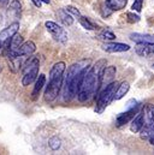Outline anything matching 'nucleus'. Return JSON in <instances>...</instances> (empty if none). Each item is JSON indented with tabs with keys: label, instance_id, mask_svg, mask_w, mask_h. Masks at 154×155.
Masks as SVG:
<instances>
[{
	"label": "nucleus",
	"instance_id": "2eb2a0df",
	"mask_svg": "<svg viewBox=\"0 0 154 155\" xmlns=\"http://www.w3.org/2000/svg\"><path fill=\"white\" fill-rule=\"evenodd\" d=\"M143 126H145V117H143L142 112H140V113H137V116L132 119L131 125H130V130H131V132L137 134V132H140L142 130Z\"/></svg>",
	"mask_w": 154,
	"mask_h": 155
},
{
	"label": "nucleus",
	"instance_id": "9d476101",
	"mask_svg": "<svg viewBox=\"0 0 154 155\" xmlns=\"http://www.w3.org/2000/svg\"><path fill=\"white\" fill-rule=\"evenodd\" d=\"M102 49L107 53H122V52L129 51L130 46L126 43H120V42H106L102 46Z\"/></svg>",
	"mask_w": 154,
	"mask_h": 155
},
{
	"label": "nucleus",
	"instance_id": "39448f33",
	"mask_svg": "<svg viewBox=\"0 0 154 155\" xmlns=\"http://www.w3.org/2000/svg\"><path fill=\"white\" fill-rule=\"evenodd\" d=\"M117 87H118V84L116 82H111L109 85H106L102 89V91L100 93V95L98 97V104H96V108H95L96 113H102L106 110V107L111 104V101L115 99Z\"/></svg>",
	"mask_w": 154,
	"mask_h": 155
},
{
	"label": "nucleus",
	"instance_id": "6e6552de",
	"mask_svg": "<svg viewBox=\"0 0 154 155\" xmlns=\"http://www.w3.org/2000/svg\"><path fill=\"white\" fill-rule=\"evenodd\" d=\"M140 108H141V105L139 104V105H136L135 107L129 108V110H126L124 113L119 114V116L117 117V119H116V125H117L118 127H120V126L128 124L129 121H131L135 117L137 116V113H140Z\"/></svg>",
	"mask_w": 154,
	"mask_h": 155
},
{
	"label": "nucleus",
	"instance_id": "9b49d317",
	"mask_svg": "<svg viewBox=\"0 0 154 155\" xmlns=\"http://www.w3.org/2000/svg\"><path fill=\"white\" fill-rule=\"evenodd\" d=\"M36 51V45L33 42V41H25V42H23L19 47H18V49L17 51H15L18 55H21V57H23V58H27V57H29V55H32L34 52ZM7 53V52H6Z\"/></svg>",
	"mask_w": 154,
	"mask_h": 155
},
{
	"label": "nucleus",
	"instance_id": "473e14b6",
	"mask_svg": "<svg viewBox=\"0 0 154 155\" xmlns=\"http://www.w3.org/2000/svg\"><path fill=\"white\" fill-rule=\"evenodd\" d=\"M0 23H1V15H0Z\"/></svg>",
	"mask_w": 154,
	"mask_h": 155
},
{
	"label": "nucleus",
	"instance_id": "f257e3e1",
	"mask_svg": "<svg viewBox=\"0 0 154 155\" xmlns=\"http://www.w3.org/2000/svg\"><path fill=\"white\" fill-rule=\"evenodd\" d=\"M104 65H106V60H99L94 66H89V69L85 70L77 90V97L81 102L88 101L98 90L99 76L104 69Z\"/></svg>",
	"mask_w": 154,
	"mask_h": 155
},
{
	"label": "nucleus",
	"instance_id": "dca6fc26",
	"mask_svg": "<svg viewBox=\"0 0 154 155\" xmlns=\"http://www.w3.org/2000/svg\"><path fill=\"white\" fill-rule=\"evenodd\" d=\"M45 83H46V76H45L43 74L38 75V78L35 79V85H34V89H33V93H32V99H33V100H36L38 97L40 91H41V89L43 88Z\"/></svg>",
	"mask_w": 154,
	"mask_h": 155
},
{
	"label": "nucleus",
	"instance_id": "7c9ffc66",
	"mask_svg": "<svg viewBox=\"0 0 154 155\" xmlns=\"http://www.w3.org/2000/svg\"><path fill=\"white\" fill-rule=\"evenodd\" d=\"M1 47H2V42L0 41V48H1Z\"/></svg>",
	"mask_w": 154,
	"mask_h": 155
},
{
	"label": "nucleus",
	"instance_id": "72a5a7b5",
	"mask_svg": "<svg viewBox=\"0 0 154 155\" xmlns=\"http://www.w3.org/2000/svg\"><path fill=\"white\" fill-rule=\"evenodd\" d=\"M153 68H154V65H153Z\"/></svg>",
	"mask_w": 154,
	"mask_h": 155
},
{
	"label": "nucleus",
	"instance_id": "412c9836",
	"mask_svg": "<svg viewBox=\"0 0 154 155\" xmlns=\"http://www.w3.org/2000/svg\"><path fill=\"white\" fill-rule=\"evenodd\" d=\"M78 21H79L81 25H82L84 29H87V30H94V29H95V25L90 22V19H89L88 17H85V16H81V17L78 18Z\"/></svg>",
	"mask_w": 154,
	"mask_h": 155
},
{
	"label": "nucleus",
	"instance_id": "aec40b11",
	"mask_svg": "<svg viewBox=\"0 0 154 155\" xmlns=\"http://www.w3.org/2000/svg\"><path fill=\"white\" fill-rule=\"evenodd\" d=\"M129 89H130V84L128 83V82H122L118 87H117V89H116V94H115V100H120V99H123L124 96H125V94L129 91Z\"/></svg>",
	"mask_w": 154,
	"mask_h": 155
},
{
	"label": "nucleus",
	"instance_id": "f03ea898",
	"mask_svg": "<svg viewBox=\"0 0 154 155\" xmlns=\"http://www.w3.org/2000/svg\"><path fill=\"white\" fill-rule=\"evenodd\" d=\"M90 60H81L69 66L66 76H65V95L66 100H71L77 95L78 85L83 77L85 70L89 68Z\"/></svg>",
	"mask_w": 154,
	"mask_h": 155
},
{
	"label": "nucleus",
	"instance_id": "4be33fe9",
	"mask_svg": "<svg viewBox=\"0 0 154 155\" xmlns=\"http://www.w3.org/2000/svg\"><path fill=\"white\" fill-rule=\"evenodd\" d=\"M99 39L105 40V41H113L116 40V35L113 31L109 30V29H104L100 34H99Z\"/></svg>",
	"mask_w": 154,
	"mask_h": 155
},
{
	"label": "nucleus",
	"instance_id": "ddd939ff",
	"mask_svg": "<svg viewBox=\"0 0 154 155\" xmlns=\"http://www.w3.org/2000/svg\"><path fill=\"white\" fill-rule=\"evenodd\" d=\"M136 53L141 57H148L149 54H154V42H142L137 43L135 47Z\"/></svg>",
	"mask_w": 154,
	"mask_h": 155
},
{
	"label": "nucleus",
	"instance_id": "a878e982",
	"mask_svg": "<svg viewBox=\"0 0 154 155\" xmlns=\"http://www.w3.org/2000/svg\"><path fill=\"white\" fill-rule=\"evenodd\" d=\"M142 6H143V0H135L131 8L136 12H141L142 11Z\"/></svg>",
	"mask_w": 154,
	"mask_h": 155
},
{
	"label": "nucleus",
	"instance_id": "bb28decb",
	"mask_svg": "<svg viewBox=\"0 0 154 155\" xmlns=\"http://www.w3.org/2000/svg\"><path fill=\"white\" fill-rule=\"evenodd\" d=\"M112 12H113V11H112L111 8H109V7H107V6L105 5V6L102 7V11H101V15H102V17H109V16H110V15H111Z\"/></svg>",
	"mask_w": 154,
	"mask_h": 155
},
{
	"label": "nucleus",
	"instance_id": "4468645a",
	"mask_svg": "<svg viewBox=\"0 0 154 155\" xmlns=\"http://www.w3.org/2000/svg\"><path fill=\"white\" fill-rule=\"evenodd\" d=\"M142 113L145 117V125L146 126H154V106L148 104L143 107Z\"/></svg>",
	"mask_w": 154,
	"mask_h": 155
},
{
	"label": "nucleus",
	"instance_id": "2f4dec72",
	"mask_svg": "<svg viewBox=\"0 0 154 155\" xmlns=\"http://www.w3.org/2000/svg\"><path fill=\"white\" fill-rule=\"evenodd\" d=\"M1 71H2V68H1V65H0V72H1Z\"/></svg>",
	"mask_w": 154,
	"mask_h": 155
},
{
	"label": "nucleus",
	"instance_id": "5701e85b",
	"mask_svg": "<svg viewBox=\"0 0 154 155\" xmlns=\"http://www.w3.org/2000/svg\"><path fill=\"white\" fill-rule=\"evenodd\" d=\"M48 146L51 147V149L57 150L58 148H60V146H62V141H60V138H59V137L54 136V137L49 138V141H48Z\"/></svg>",
	"mask_w": 154,
	"mask_h": 155
},
{
	"label": "nucleus",
	"instance_id": "7ed1b4c3",
	"mask_svg": "<svg viewBox=\"0 0 154 155\" xmlns=\"http://www.w3.org/2000/svg\"><path fill=\"white\" fill-rule=\"evenodd\" d=\"M65 69H66V64L64 61H58L52 66V69L49 71V82L45 90V100L46 101L52 102L58 97L59 91L63 85Z\"/></svg>",
	"mask_w": 154,
	"mask_h": 155
},
{
	"label": "nucleus",
	"instance_id": "1a4fd4ad",
	"mask_svg": "<svg viewBox=\"0 0 154 155\" xmlns=\"http://www.w3.org/2000/svg\"><path fill=\"white\" fill-rule=\"evenodd\" d=\"M7 17L17 22V19L21 18L22 16V4L19 0H12L7 7Z\"/></svg>",
	"mask_w": 154,
	"mask_h": 155
},
{
	"label": "nucleus",
	"instance_id": "a211bd4d",
	"mask_svg": "<svg viewBox=\"0 0 154 155\" xmlns=\"http://www.w3.org/2000/svg\"><path fill=\"white\" fill-rule=\"evenodd\" d=\"M130 40L136 42V43H142V42H154L153 35L148 34H139V33H132L130 34Z\"/></svg>",
	"mask_w": 154,
	"mask_h": 155
},
{
	"label": "nucleus",
	"instance_id": "6ab92c4d",
	"mask_svg": "<svg viewBox=\"0 0 154 155\" xmlns=\"http://www.w3.org/2000/svg\"><path fill=\"white\" fill-rule=\"evenodd\" d=\"M58 17H59V19L62 21V23L64 24V25H68V27H70V25H72L74 24V18H72V15H70L65 8H63V10H59L58 11Z\"/></svg>",
	"mask_w": 154,
	"mask_h": 155
},
{
	"label": "nucleus",
	"instance_id": "393cba45",
	"mask_svg": "<svg viewBox=\"0 0 154 155\" xmlns=\"http://www.w3.org/2000/svg\"><path fill=\"white\" fill-rule=\"evenodd\" d=\"M65 10H66L70 15H72V17L75 16V17H78V18H79V17L82 16V15H81V12H79V10L76 8L75 6H66V7H65Z\"/></svg>",
	"mask_w": 154,
	"mask_h": 155
},
{
	"label": "nucleus",
	"instance_id": "423d86ee",
	"mask_svg": "<svg viewBox=\"0 0 154 155\" xmlns=\"http://www.w3.org/2000/svg\"><path fill=\"white\" fill-rule=\"evenodd\" d=\"M45 25H46L47 31L54 38V40H57V41L60 42V43H65V42L68 41L69 35H68L66 30H65L62 25H59V24H57V23H54V22H51V21L46 22Z\"/></svg>",
	"mask_w": 154,
	"mask_h": 155
},
{
	"label": "nucleus",
	"instance_id": "f3484780",
	"mask_svg": "<svg viewBox=\"0 0 154 155\" xmlns=\"http://www.w3.org/2000/svg\"><path fill=\"white\" fill-rule=\"evenodd\" d=\"M128 0H105V5L112 11H120L125 8Z\"/></svg>",
	"mask_w": 154,
	"mask_h": 155
},
{
	"label": "nucleus",
	"instance_id": "f8f14e48",
	"mask_svg": "<svg viewBox=\"0 0 154 155\" xmlns=\"http://www.w3.org/2000/svg\"><path fill=\"white\" fill-rule=\"evenodd\" d=\"M18 29H19V23H18V22L11 23L8 27H6L5 29H2V30L0 31V41H1L2 43L6 42L7 40L11 39L13 35L17 34Z\"/></svg>",
	"mask_w": 154,
	"mask_h": 155
},
{
	"label": "nucleus",
	"instance_id": "0eeeda50",
	"mask_svg": "<svg viewBox=\"0 0 154 155\" xmlns=\"http://www.w3.org/2000/svg\"><path fill=\"white\" fill-rule=\"evenodd\" d=\"M116 72H117V69L113 65H110V66H106L102 69V71L100 72V76H99V88H105L106 85H109L111 82L115 81Z\"/></svg>",
	"mask_w": 154,
	"mask_h": 155
},
{
	"label": "nucleus",
	"instance_id": "b1692460",
	"mask_svg": "<svg viewBox=\"0 0 154 155\" xmlns=\"http://www.w3.org/2000/svg\"><path fill=\"white\" fill-rule=\"evenodd\" d=\"M126 21H128L129 23H131V24L137 23V22L140 21V16H137V15H135V13H132V12H128V13H126Z\"/></svg>",
	"mask_w": 154,
	"mask_h": 155
},
{
	"label": "nucleus",
	"instance_id": "20e7f679",
	"mask_svg": "<svg viewBox=\"0 0 154 155\" xmlns=\"http://www.w3.org/2000/svg\"><path fill=\"white\" fill-rule=\"evenodd\" d=\"M40 70V61L36 57H32L30 59L23 63V77H22V85L28 87L30 85L38 76Z\"/></svg>",
	"mask_w": 154,
	"mask_h": 155
},
{
	"label": "nucleus",
	"instance_id": "c756f323",
	"mask_svg": "<svg viewBox=\"0 0 154 155\" xmlns=\"http://www.w3.org/2000/svg\"><path fill=\"white\" fill-rule=\"evenodd\" d=\"M41 1H42V2H43V4H49V2H51V1H49V0H41Z\"/></svg>",
	"mask_w": 154,
	"mask_h": 155
},
{
	"label": "nucleus",
	"instance_id": "c85d7f7f",
	"mask_svg": "<svg viewBox=\"0 0 154 155\" xmlns=\"http://www.w3.org/2000/svg\"><path fill=\"white\" fill-rule=\"evenodd\" d=\"M7 4H8V0H0V6L4 7V6H6Z\"/></svg>",
	"mask_w": 154,
	"mask_h": 155
},
{
	"label": "nucleus",
	"instance_id": "cd10ccee",
	"mask_svg": "<svg viewBox=\"0 0 154 155\" xmlns=\"http://www.w3.org/2000/svg\"><path fill=\"white\" fill-rule=\"evenodd\" d=\"M32 2H33L36 7H41V5H42V1H41V0H32Z\"/></svg>",
	"mask_w": 154,
	"mask_h": 155
}]
</instances>
